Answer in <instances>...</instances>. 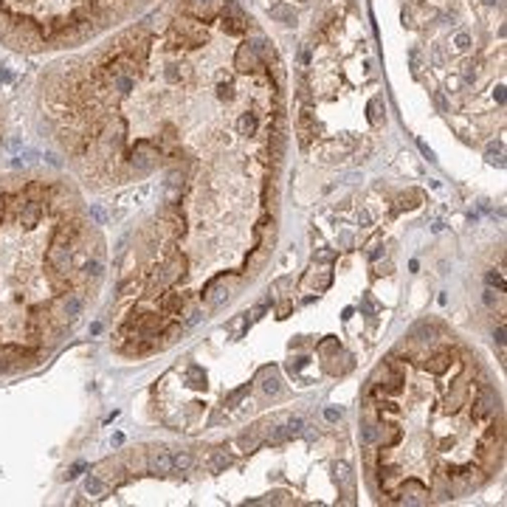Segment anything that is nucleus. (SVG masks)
Instances as JSON below:
<instances>
[{"mask_svg":"<svg viewBox=\"0 0 507 507\" xmlns=\"http://www.w3.org/2000/svg\"><path fill=\"white\" fill-rule=\"evenodd\" d=\"M285 431H287V437L301 434V431H305V420H301V417H290V420L285 423Z\"/></svg>","mask_w":507,"mask_h":507,"instance_id":"12","label":"nucleus"},{"mask_svg":"<svg viewBox=\"0 0 507 507\" xmlns=\"http://www.w3.org/2000/svg\"><path fill=\"white\" fill-rule=\"evenodd\" d=\"M197 3H209V0H197Z\"/></svg>","mask_w":507,"mask_h":507,"instance_id":"29","label":"nucleus"},{"mask_svg":"<svg viewBox=\"0 0 507 507\" xmlns=\"http://www.w3.org/2000/svg\"><path fill=\"white\" fill-rule=\"evenodd\" d=\"M262 375H265V383H262L265 394H279V389H282V386H279V375H276V372H273V369H265Z\"/></svg>","mask_w":507,"mask_h":507,"instance_id":"7","label":"nucleus"},{"mask_svg":"<svg viewBox=\"0 0 507 507\" xmlns=\"http://www.w3.org/2000/svg\"><path fill=\"white\" fill-rule=\"evenodd\" d=\"M380 110H383V102H380L378 96H375V99L369 102V122H372V124H378V122H380Z\"/></svg>","mask_w":507,"mask_h":507,"instance_id":"14","label":"nucleus"},{"mask_svg":"<svg viewBox=\"0 0 507 507\" xmlns=\"http://www.w3.org/2000/svg\"><path fill=\"white\" fill-rule=\"evenodd\" d=\"M271 17H273V20H287V23H293V12L285 6V3L273 6V9H271Z\"/></svg>","mask_w":507,"mask_h":507,"instance_id":"11","label":"nucleus"},{"mask_svg":"<svg viewBox=\"0 0 507 507\" xmlns=\"http://www.w3.org/2000/svg\"><path fill=\"white\" fill-rule=\"evenodd\" d=\"M85 493L90 496V499H102V496L108 493V485H105V479H102L99 473H90V476L85 479Z\"/></svg>","mask_w":507,"mask_h":507,"instance_id":"4","label":"nucleus"},{"mask_svg":"<svg viewBox=\"0 0 507 507\" xmlns=\"http://www.w3.org/2000/svg\"><path fill=\"white\" fill-rule=\"evenodd\" d=\"M200 322V310H189L186 313V327H192V324H197Z\"/></svg>","mask_w":507,"mask_h":507,"instance_id":"21","label":"nucleus"},{"mask_svg":"<svg viewBox=\"0 0 507 507\" xmlns=\"http://www.w3.org/2000/svg\"><path fill=\"white\" fill-rule=\"evenodd\" d=\"M487 285H496V287H499V290H504V279H501L499 276V273H487Z\"/></svg>","mask_w":507,"mask_h":507,"instance_id":"19","label":"nucleus"},{"mask_svg":"<svg viewBox=\"0 0 507 507\" xmlns=\"http://www.w3.org/2000/svg\"><path fill=\"white\" fill-rule=\"evenodd\" d=\"M485 305H490V308L496 305V296H493V290H490V287L485 290Z\"/></svg>","mask_w":507,"mask_h":507,"instance_id":"27","label":"nucleus"},{"mask_svg":"<svg viewBox=\"0 0 507 507\" xmlns=\"http://www.w3.org/2000/svg\"><path fill=\"white\" fill-rule=\"evenodd\" d=\"M324 417H327V420H338V417H341V409H327Z\"/></svg>","mask_w":507,"mask_h":507,"instance_id":"23","label":"nucleus"},{"mask_svg":"<svg viewBox=\"0 0 507 507\" xmlns=\"http://www.w3.org/2000/svg\"><path fill=\"white\" fill-rule=\"evenodd\" d=\"M194 465V459H192V454H186V451H180V454H175L172 457V471H180V473H186L189 468Z\"/></svg>","mask_w":507,"mask_h":507,"instance_id":"6","label":"nucleus"},{"mask_svg":"<svg viewBox=\"0 0 507 507\" xmlns=\"http://www.w3.org/2000/svg\"><path fill=\"white\" fill-rule=\"evenodd\" d=\"M493 338H496V344H499V347H504V327L496 330V333H493Z\"/></svg>","mask_w":507,"mask_h":507,"instance_id":"24","label":"nucleus"},{"mask_svg":"<svg viewBox=\"0 0 507 507\" xmlns=\"http://www.w3.org/2000/svg\"><path fill=\"white\" fill-rule=\"evenodd\" d=\"M454 45H457V48H468V45H471V37H468V34L462 31V34L454 37Z\"/></svg>","mask_w":507,"mask_h":507,"instance_id":"20","label":"nucleus"},{"mask_svg":"<svg viewBox=\"0 0 507 507\" xmlns=\"http://www.w3.org/2000/svg\"><path fill=\"white\" fill-rule=\"evenodd\" d=\"M285 440H287V431L282 429V426H271V429L265 431V443L279 445V443H285Z\"/></svg>","mask_w":507,"mask_h":507,"instance_id":"8","label":"nucleus"},{"mask_svg":"<svg viewBox=\"0 0 507 507\" xmlns=\"http://www.w3.org/2000/svg\"><path fill=\"white\" fill-rule=\"evenodd\" d=\"M147 468H150V473H172V457L166 451H155L147 459Z\"/></svg>","mask_w":507,"mask_h":507,"instance_id":"2","label":"nucleus"},{"mask_svg":"<svg viewBox=\"0 0 507 507\" xmlns=\"http://www.w3.org/2000/svg\"><path fill=\"white\" fill-rule=\"evenodd\" d=\"M397 496H400V501H403V504H426V501H429V490H426L423 485H415V482H412V485H406L403 490L397 493Z\"/></svg>","mask_w":507,"mask_h":507,"instance_id":"1","label":"nucleus"},{"mask_svg":"<svg viewBox=\"0 0 507 507\" xmlns=\"http://www.w3.org/2000/svg\"><path fill=\"white\" fill-rule=\"evenodd\" d=\"M361 443H364V445H375V443H378V429H375L372 423H366L364 429H361Z\"/></svg>","mask_w":507,"mask_h":507,"instance_id":"10","label":"nucleus"},{"mask_svg":"<svg viewBox=\"0 0 507 507\" xmlns=\"http://www.w3.org/2000/svg\"><path fill=\"white\" fill-rule=\"evenodd\" d=\"M254 130H257V116L245 113L243 119H240V133H245V136H251Z\"/></svg>","mask_w":507,"mask_h":507,"instance_id":"13","label":"nucleus"},{"mask_svg":"<svg viewBox=\"0 0 507 507\" xmlns=\"http://www.w3.org/2000/svg\"><path fill=\"white\" fill-rule=\"evenodd\" d=\"M361 310H364V313H375V310H378V305H375L372 299H364V301H361Z\"/></svg>","mask_w":507,"mask_h":507,"instance_id":"22","label":"nucleus"},{"mask_svg":"<svg viewBox=\"0 0 507 507\" xmlns=\"http://www.w3.org/2000/svg\"><path fill=\"white\" fill-rule=\"evenodd\" d=\"M183 305H186V299L180 293H161V308H164V313H180Z\"/></svg>","mask_w":507,"mask_h":507,"instance_id":"5","label":"nucleus"},{"mask_svg":"<svg viewBox=\"0 0 507 507\" xmlns=\"http://www.w3.org/2000/svg\"><path fill=\"white\" fill-rule=\"evenodd\" d=\"M485 3H496V0H485Z\"/></svg>","mask_w":507,"mask_h":507,"instance_id":"28","label":"nucleus"},{"mask_svg":"<svg viewBox=\"0 0 507 507\" xmlns=\"http://www.w3.org/2000/svg\"><path fill=\"white\" fill-rule=\"evenodd\" d=\"M237 445H240V448H243V451H254V448H257V445H259V437L257 434H243V437H240V440H237Z\"/></svg>","mask_w":507,"mask_h":507,"instance_id":"16","label":"nucleus"},{"mask_svg":"<svg viewBox=\"0 0 507 507\" xmlns=\"http://www.w3.org/2000/svg\"><path fill=\"white\" fill-rule=\"evenodd\" d=\"M333 259H336V251H330V248L316 251V262H333Z\"/></svg>","mask_w":507,"mask_h":507,"instance_id":"17","label":"nucleus"},{"mask_svg":"<svg viewBox=\"0 0 507 507\" xmlns=\"http://www.w3.org/2000/svg\"><path fill=\"white\" fill-rule=\"evenodd\" d=\"M248 389H251V383H245V386H240L237 392H231L229 397H226V406H237V403H240V400H243L245 394H248Z\"/></svg>","mask_w":507,"mask_h":507,"instance_id":"15","label":"nucleus"},{"mask_svg":"<svg viewBox=\"0 0 507 507\" xmlns=\"http://www.w3.org/2000/svg\"><path fill=\"white\" fill-rule=\"evenodd\" d=\"M420 150H423V155L429 158V161H437V158H434V152L429 150V144H423V141H420Z\"/></svg>","mask_w":507,"mask_h":507,"instance_id":"25","label":"nucleus"},{"mask_svg":"<svg viewBox=\"0 0 507 507\" xmlns=\"http://www.w3.org/2000/svg\"><path fill=\"white\" fill-rule=\"evenodd\" d=\"M338 243H341V245H350V243H352V234H350V231H341V237H338Z\"/></svg>","mask_w":507,"mask_h":507,"instance_id":"26","label":"nucleus"},{"mask_svg":"<svg viewBox=\"0 0 507 507\" xmlns=\"http://www.w3.org/2000/svg\"><path fill=\"white\" fill-rule=\"evenodd\" d=\"M451 366V350H434V355L429 358V364H426V369L434 372V375H443L445 369Z\"/></svg>","mask_w":507,"mask_h":507,"instance_id":"3","label":"nucleus"},{"mask_svg":"<svg viewBox=\"0 0 507 507\" xmlns=\"http://www.w3.org/2000/svg\"><path fill=\"white\" fill-rule=\"evenodd\" d=\"M336 473H338V479L350 482V465H347V462H338V465H336Z\"/></svg>","mask_w":507,"mask_h":507,"instance_id":"18","label":"nucleus"},{"mask_svg":"<svg viewBox=\"0 0 507 507\" xmlns=\"http://www.w3.org/2000/svg\"><path fill=\"white\" fill-rule=\"evenodd\" d=\"M231 465V457L226 451H215V459H212V471H226Z\"/></svg>","mask_w":507,"mask_h":507,"instance_id":"9","label":"nucleus"}]
</instances>
